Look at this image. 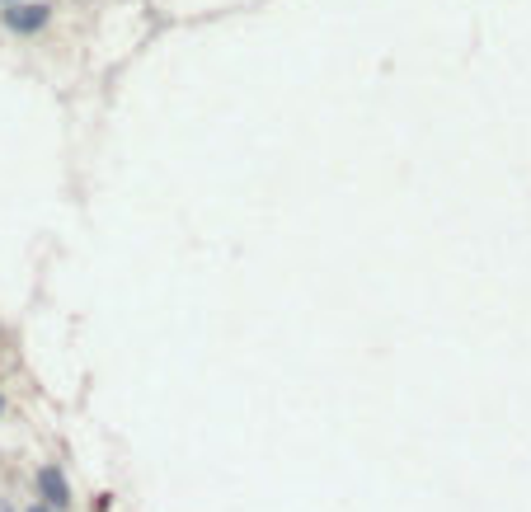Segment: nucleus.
<instances>
[{"mask_svg":"<svg viewBox=\"0 0 531 512\" xmlns=\"http://www.w3.org/2000/svg\"><path fill=\"white\" fill-rule=\"evenodd\" d=\"M0 414H5V395H0Z\"/></svg>","mask_w":531,"mask_h":512,"instance_id":"20e7f679","label":"nucleus"},{"mask_svg":"<svg viewBox=\"0 0 531 512\" xmlns=\"http://www.w3.org/2000/svg\"><path fill=\"white\" fill-rule=\"evenodd\" d=\"M47 19H52V5H43V0H38V5H10V10H5V29L10 33H38Z\"/></svg>","mask_w":531,"mask_h":512,"instance_id":"f03ea898","label":"nucleus"},{"mask_svg":"<svg viewBox=\"0 0 531 512\" xmlns=\"http://www.w3.org/2000/svg\"><path fill=\"white\" fill-rule=\"evenodd\" d=\"M38 503H47L52 512L71 508V484H66L62 466H38Z\"/></svg>","mask_w":531,"mask_h":512,"instance_id":"f257e3e1","label":"nucleus"},{"mask_svg":"<svg viewBox=\"0 0 531 512\" xmlns=\"http://www.w3.org/2000/svg\"><path fill=\"white\" fill-rule=\"evenodd\" d=\"M29 512H52V508H47V503H33V508Z\"/></svg>","mask_w":531,"mask_h":512,"instance_id":"7ed1b4c3","label":"nucleus"},{"mask_svg":"<svg viewBox=\"0 0 531 512\" xmlns=\"http://www.w3.org/2000/svg\"><path fill=\"white\" fill-rule=\"evenodd\" d=\"M5 5H19V0H5Z\"/></svg>","mask_w":531,"mask_h":512,"instance_id":"39448f33","label":"nucleus"}]
</instances>
